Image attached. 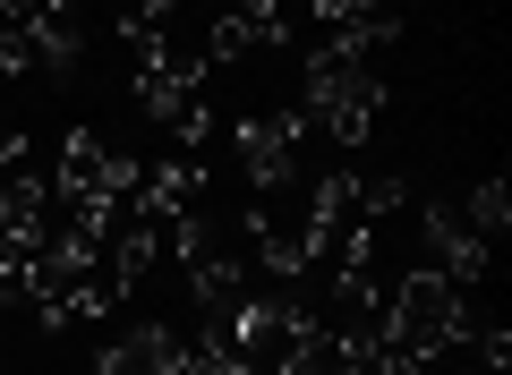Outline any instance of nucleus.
Wrapping results in <instances>:
<instances>
[{
    "label": "nucleus",
    "mask_w": 512,
    "mask_h": 375,
    "mask_svg": "<svg viewBox=\"0 0 512 375\" xmlns=\"http://www.w3.org/2000/svg\"><path fill=\"white\" fill-rule=\"evenodd\" d=\"M376 341H393L402 358H444L453 341H470V299H461V282H444L436 265H419V273H402L393 282V299H384V316H376Z\"/></svg>",
    "instance_id": "1"
},
{
    "label": "nucleus",
    "mask_w": 512,
    "mask_h": 375,
    "mask_svg": "<svg viewBox=\"0 0 512 375\" xmlns=\"http://www.w3.org/2000/svg\"><path fill=\"white\" fill-rule=\"evenodd\" d=\"M376 111H384V77L350 69V60H333L325 43H316V52H308V120H325L342 145H367Z\"/></svg>",
    "instance_id": "2"
},
{
    "label": "nucleus",
    "mask_w": 512,
    "mask_h": 375,
    "mask_svg": "<svg viewBox=\"0 0 512 375\" xmlns=\"http://www.w3.org/2000/svg\"><path fill=\"white\" fill-rule=\"evenodd\" d=\"M299 137H308V111H265V120H239V171L248 188H291V162H299Z\"/></svg>",
    "instance_id": "3"
},
{
    "label": "nucleus",
    "mask_w": 512,
    "mask_h": 375,
    "mask_svg": "<svg viewBox=\"0 0 512 375\" xmlns=\"http://www.w3.org/2000/svg\"><path fill=\"white\" fill-rule=\"evenodd\" d=\"M427 265H436L444 282H461V290H470L478 273L495 265V239H478L470 222L453 214V205H427Z\"/></svg>",
    "instance_id": "4"
},
{
    "label": "nucleus",
    "mask_w": 512,
    "mask_h": 375,
    "mask_svg": "<svg viewBox=\"0 0 512 375\" xmlns=\"http://www.w3.org/2000/svg\"><path fill=\"white\" fill-rule=\"evenodd\" d=\"M0 239H18L26 256L52 239V179H35L18 162V171H0Z\"/></svg>",
    "instance_id": "5"
},
{
    "label": "nucleus",
    "mask_w": 512,
    "mask_h": 375,
    "mask_svg": "<svg viewBox=\"0 0 512 375\" xmlns=\"http://www.w3.org/2000/svg\"><path fill=\"white\" fill-rule=\"evenodd\" d=\"M171 367H180V324H120V341L94 358V375H171Z\"/></svg>",
    "instance_id": "6"
},
{
    "label": "nucleus",
    "mask_w": 512,
    "mask_h": 375,
    "mask_svg": "<svg viewBox=\"0 0 512 375\" xmlns=\"http://www.w3.org/2000/svg\"><path fill=\"white\" fill-rule=\"evenodd\" d=\"M265 43H282L274 26H256V18H239V9H222L214 35H205V52H214V60H248V52H265Z\"/></svg>",
    "instance_id": "7"
},
{
    "label": "nucleus",
    "mask_w": 512,
    "mask_h": 375,
    "mask_svg": "<svg viewBox=\"0 0 512 375\" xmlns=\"http://www.w3.org/2000/svg\"><path fill=\"white\" fill-rule=\"evenodd\" d=\"M461 222H470L478 239H495V231H504V222H512V197H504V179H478V188H470V205H461Z\"/></svg>",
    "instance_id": "8"
},
{
    "label": "nucleus",
    "mask_w": 512,
    "mask_h": 375,
    "mask_svg": "<svg viewBox=\"0 0 512 375\" xmlns=\"http://www.w3.org/2000/svg\"><path fill=\"white\" fill-rule=\"evenodd\" d=\"M308 9H316V26L333 35V26H350V18H393L402 0H308Z\"/></svg>",
    "instance_id": "9"
},
{
    "label": "nucleus",
    "mask_w": 512,
    "mask_h": 375,
    "mask_svg": "<svg viewBox=\"0 0 512 375\" xmlns=\"http://www.w3.org/2000/svg\"><path fill=\"white\" fill-rule=\"evenodd\" d=\"M478 358H487V375H512V333H504V324L478 333Z\"/></svg>",
    "instance_id": "10"
},
{
    "label": "nucleus",
    "mask_w": 512,
    "mask_h": 375,
    "mask_svg": "<svg viewBox=\"0 0 512 375\" xmlns=\"http://www.w3.org/2000/svg\"><path fill=\"white\" fill-rule=\"evenodd\" d=\"M0 299H18V290H9V282H0Z\"/></svg>",
    "instance_id": "11"
}]
</instances>
